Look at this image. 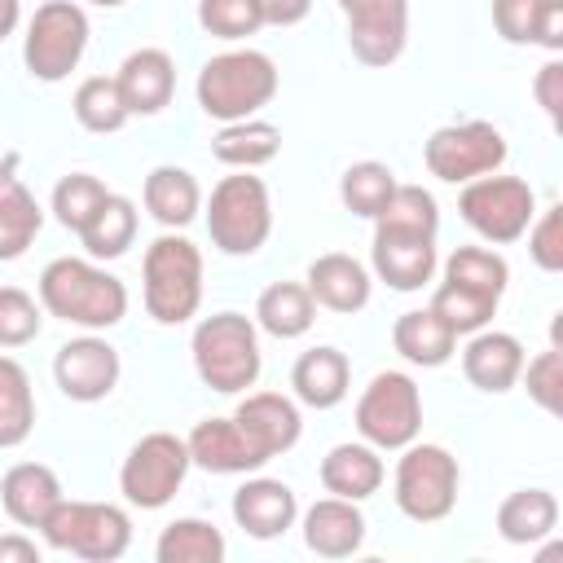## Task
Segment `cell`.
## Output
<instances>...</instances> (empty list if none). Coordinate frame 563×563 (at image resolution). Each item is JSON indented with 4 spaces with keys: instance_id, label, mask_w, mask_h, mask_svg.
Wrapping results in <instances>:
<instances>
[{
    "instance_id": "obj_1",
    "label": "cell",
    "mask_w": 563,
    "mask_h": 563,
    "mask_svg": "<svg viewBox=\"0 0 563 563\" xmlns=\"http://www.w3.org/2000/svg\"><path fill=\"white\" fill-rule=\"evenodd\" d=\"M40 308L84 330H110L128 312V286L88 260L62 255L40 273Z\"/></svg>"
},
{
    "instance_id": "obj_2",
    "label": "cell",
    "mask_w": 563,
    "mask_h": 563,
    "mask_svg": "<svg viewBox=\"0 0 563 563\" xmlns=\"http://www.w3.org/2000/svg\"><path fill=\"white\" fill-rule=\"evenodd\" d=\"M273 92H277V66L260 48L220 53L198 70V106L220 123L255 119V110H264Z\"/></svg>"
},
{
    "instance_id": "obj_3",
    "label": "cell",
    "mask_w": 563,
    "mask_h": 563,
    "mask_svg": "<svg viewBox=\"0 0 563 563\" xmlns=\"http://www.w3.org/2000/svg\"><path fill=\"white\" fill-rule=\"evenodd\" d=\"M145 312L158 325H180L202 303V255L189 238L163 233L145 246Z\"/></svg>"
},
{
    "instance_id": "obj_4",
    "label": "cell",
    "mask_w": 563,
    "mask_h": 563,
    "mask_svg": "<svg viewBox=\"0 0 563 563\" xmlns=\"http://www.w3.org/2000/svg\"><path fill=\"white\" fill-rule=\"evenodd\" d=\"M194 369L211 391H246L260 378V339L255 325L242 312H216L202 317L194 330Z\"/></svg>"
},
{
    "instance_id": "obj_5",
    "label": "cell",
    "mask_w": 563,
    "mask_h": 563,
    "mask_svg": "<svg viewBox=\"0 0 563 563\" xmlns=\"http://www.w3.org/2000/svg\"><path fill=\"white\" fill-rule=\"evenodd\" d=\"M53 550H66L88 563H114L132 545V519L110 501H57L40 523Z\"/></svg>"
},
{
    "instance_id": "obj_6",
    "label": "cell",
    "mask_w": 563,
    "mask_h": 563,
    "mask_svg": "<svg viewBox=\"0 0 563 563\" xmlns=\"http://www.w3.org/2000/svg\"><path fill=\"white\" fill-rule=\"evenodd\" d=\"M207 233L224 255H255L273 233L268 185L251 172L224 176L207 202Z\"/></svg>"
},
{
    "instance_id": "obj_7",
    "label": "cell",
    "mask_w": 563,
    "mask_h": 563,
    "mask_svg": "<svg viewBox=\"0 0 563 563\" xmlns=\"http://www.w3.org/2000/svg\"><path fill=\"white\" fill-rule=\"evenodd\" d=\"M457 457L444 444H405L396 462V506L413 523H440L457 506Z\"/></svg>"
},
{
    "instance_id": "obj_8",
    "label": "cell",
    "mask_w": 563,
    "mask_h": 563,
    "mask_svg": "<svg viewBox=\"0 0 563 563\" xmlns=\"http://www.w3.org/2000/svg\"><path fill=\"white\" fill-rule=\"evenodd\" d=\"M88 48V13L75 0H48L26 22L22 62L40 84H62Z\"/></svg>"
},
{
    "instance_id": "obj_9",
    "label": "cell",
    "mask_w": 563,
    "mask_h": 563,
    "mask_svg": "<svg viewBox=\"0 0 563 563\" xmlns=\"http://www.w3.org/2000/svg\"><path fill=\"white\" fill-rule=\"evenodd\" d=\"M462 220L484 238V242H519L528 233V224L537 220V198L532 185L523 176H475L466 180L462 198H457Z\"/></svg>"
},
{
    "instance_id": "obj_10",
    "label": "cell",
    "mask_w": 563,
    "mask_h": 563,
    "mask_svg": "<svg viewBox=\"0 0 563 563\" xmlns=\"http://www.w3.org/2000/svg\"><path fill=\"white\" fill-rule=\"evenodd\" d=\"M356 431L374 449H405L422 431V396L418 383L400 369H383L356 400Z\"/></svg>"
},
{
    "instance_id": "obj_11",
    "label": "cell",
    "mask_w": 563,
    "mask_h": 563,
    "mask_svg": "<svg viewBox=\"0 0 563 563\" xmlns=\"http://www.w3.org/2000/svg\"><path fill=\"white\" fill-rule=\"evenodd\" d=\"M189 444L172 431H150L145 440L132 444V453L123 457V471H119V488L132 506L141 510H158L176 497V488L185 484V471H189Z\"/></svg>"
},
{
    "instance_id": "obj_12",
    "label": "cell",
    "mask_w": 563,
    "mask_h": 563,
    "mask_svg": "<svg viewBox=\"0 0 563 563\" xmlns=\"http://www.w3.org/2000/svg\"><path fill=\"white\" fill-rule=\"evenodd\" d=\"M506 136L484 123V119H466V123H449V128H435L422 145V158H427V172L449 180V185H466L475 176H488L506 163Z\"/></svg>"
},
{
    "instance_id": "obj_13",
    "label": "cell",
    "mask_w": 563,
    "mask_h": 563,
    "mask_svg": "<svg viewBox=\"0 0 563 563\" xmlns=\"http://www.w3.org/2000/svg\"><path fill=\"white\" fill-rule=\"evenodd\" d=\"M347 44L365 66H391L409 40V0H339Z\"/></svg>"
},
{
    "instance_id": "obj_14",
    "label": "cell",
    "mask_w": 563,
    "mask_h": 563,
    "mask_svg": "<svg viewBox=\"0 0 563 563\" xmlns=\"http://www.w3.org/2000/svg\"><path fill=\"white\" fill-rule=\"evenodd\" d=\"M369 260H374V273L391 290H422L435 273V233H418V229L374 220Z\"/></svg>"
},
{
    "instance_id": "obj_15",
    "label": "cell",
    "mask_w": 563,
    "mask_h": 563,
    "mask_svg": "<svg viewBox=\"0 0 563 563\" xmlns=\"http://www.w3.org/2000/svg\"><path fill=\"white\" fill-rule=\"evenodd\" d=\"M53 378L57 387L79 400V405H92V400H106L114 387H119V352L97 339V334H84V339H70L57 347L53 356Z\"/></svg>"
},
{
    "instance_id": "obj_16",
    "label": "cell",
    "mask_w": 563,
    "mask_h": 563,
    "mask_svg": "<svg viewBox=\"0 0 563 563\" xmlns=\"http://www.w3.org/2000/svg\"><path fill=\"white\" fill-rule=\"evenodd\" d=\"M233 422L246 431V440L260 449L264 462H273L277 453L295 449L299 444V431H303V418L295 409V400H286L282 391H255L238 405Z\"/></svg>"
},
{
    "instance_id": "obj_17",
    "label": "cell",
    "mask_w": 563,
    "mask_h": 563,
    "mask_svg": "<svg viewBox=\"0 0 563 563\" xmlns=\"http://www.w3.org/2000/svg\"><path fill=\"white\" fill-rule=\"evenodd\" d=\"M185 444H189V462H198L211 475H246L264 466L260 449L246 440V431L233 418H202Z\"/></svg>"
},
{
    "instance_id": "obj_18",
    "label": "cell",
    "mask_w": 563,
    "mask_h": 563,
    "mask_svg": "<svg viewBox=\"0 0 563 563\" xmlns=\"http://www.w3.org/2000/svg\"><path fill=\"white\" fill-rule=\"evenodd\" d=\"M128 114H158L176 92V62L163 48H136L114 75Z\"/></svg>"
},
{
    "instance_id": "obj_19",
    "label": "cell",
    "mask_w": 563,
    "mask_h": 563,
    "mask_svg": "<svg viewBox=\"0 0 563 563\" xmlns=\"http://www.w3.org/2000/svg\"><path fill=\"white\" fill-rule=\"evenodd\" d=\"M295 515H299V501H295L290 484H282V479H246L233 493V519L255 541L282 537L295 523Z\"/></svg>"
},
{
    "instance_id": "obj_20",
    "label": "cell",
    "mask_w": 563,
    "mask_h": 563,
    "mask_svg": "<svg viewBox=\"0 0 563 563\" xmlns=\"http://www.w3.org/2000/svg\"><path fill=\"white\" fill-rule=\"evenodd\" d=\"M365 541V515L347 497H321L303 510V545L321 559H347Z\"/></svg>"
},
{
    "instance_id": "obj_21",
    "label": "cell",
    "mask_w": 563,
    "mask_h": 563,
    "mask_svg": "<svg viewBox=\"0 0 563 563\" xmlns=\"http://www.w3.org/2000/svg\"><path fill=\"white\" fill-rule=\"evenodd\" d=\"M523 343L506 330H475L471 343L462 347V374L479 391H510L523 369Z\"/></svg>"
},
{
    "instance_id": "obj_22",
    "label": "cell",
    "mask_w": 563,
    "mask_h": 563,
    "mask_svg": "<svg viewBox=\"0 0 563 563\" xmlns=\"http://www.w3.org/2000/svg\"><path fill=\"white\" fill-rule=\"evenodd\" d=\"M0 501L18 528H40L48 510L62 501V479L44 462H18L0 479Z\"/></svg>"
},
{
    "instance_id": "obj_23",
    "label": "cell",
    "mask_w": 563,
    "mask_h": 563,
    "mask_svg": "<svg viewBox=\"0 0 563 563\" xmlns=\"http://www.w3.org/2000/svg\"><path fill=\"white\" fill-rule=\"evenodd\" d=\"M308 295L330 308V312H361L369 303V273L361 260L343 255V251H330V255H317L308 264Z\"/></svg>"
},
{
    "instance_id": "obj_24",
    "label": "cell",
    "mask_w": 563,
    "mask_h": 563,
    "mask_svg": "<svg viewBox=\"0 0 563 563\" xmlns=\"http://www.w3.org/2000/svg\"><path fill=\"white\" fill-rule=\"evenodd\" d=\"M40 224H44V211L35 194L18 180V154H9L0 163V260L26 255V246L40 238Z\"/></svg>"
},
{
    "instance_id": "obj_25",
    "label": "cell",
    "mask_w": 563,
    "mask_h": 563,
    "mask_svg": "<svg viewBox=\"0 0 563 563\" xmlns=\"http://www.w3.org/2000/svg\"><path fill=\"white\" fill-rule=\"evenodd\" d=\"M391 343L409 365H422V369H435L457 352V334L435 308L400 312L396 325H391Z\"/></svg>"
},
{
    "instance_id": "obj_26",
    "label": "cell",
    "mask_w": 563,
    "mask_h": 563,
    "mask_svg": "<svg viewBox=\"0 0 563 563\" xmlns=\"http://www.w3.org/2000/svg\"><path fill=\"white\" fill-rule=\"evenodd\" d=\"M321 484L334 497L365 501L383 488V457L374 444H334L321 457Z\"/></svg>"
},
{
    "instance_id": "obj_27",
    "label": "cell",
    "mask_w": 563,
    "mask_h": 563,
    "mask_svg": "<svg viewBox=\"0 0 563 563\" xmlns=\"http://www.w3.org/2000/svg\"><path fill=\"white\" fill-rule=\"evenodd\" d=\"M347 383H352V365H347V356L339 347H312L290 369L295 396L303 405H312V409H334L347 396Z\"/></svg>"
},
{
    "instance_id": "obj_28",
    "label": "cell",
    "mask_w": 563,
    "mask_h": 563,
    "mask_svg": "<svg viewBox=\"0 0 563 563\" xmlns=\"http://www.w3.org/2000/svg\"><path fill=\"white\" fill-rule=\"evenodd\" d=\"M277 150H282V128L268 123V119H238V123H224L211 136V154L224 167H238V172H251V167L273 163Z\"/></svg>"
},
{
    "instance_id": "obj_29",
    "label": "cell",
    "mask_w": 563,
    "mask_h": 563,
    "mask_svg": "<svg viewBox=\"0 0 563 563\" xmlns=\"http://www.w3.org/2000/svg\"><path fill=\"white\" fill-rule=\"evenodd\" d=\"M141 198H145V211L167 229H185L202 207V189L185 167H154L145 176Z\"/></svg>"
},
{
    "instance_id": "obj_30",
    "label": "cell",
    "mask_w": 563,
    "mask_h": 563,
    "mask_svg": "<svg viewBox=\"0 0 563 563\" xmlns=\"http://www.w3.org/2000/svg\"><path fill=\"white\" fill-rule=\"evenodd\" d=\"M559 523V501L545 488H519L497 506V532L510 545H532L541 537H550Z\"/></svg>"
},
{
    "instance_id": "obj_31",
    "label": "cell",
    "mask_w": 563,
    "mask_h": 563,
    "mask_svg": "<svg viewBox=\"0 0 563 563\" xmlns=\"http://www.w3.org/2000/svg\"><path fill=\"white\" fill-rule=\"evenodd\" d=\"M255 321L273 339H299L317 321V299L299 282H273L255 303Z\"/></svg>"
},
{
    "instance_id": "obj_32",
    "label": "cell",
    "mask_w": 563,
    "mask_h": 563,
    "mask_svg": "<svg viewBox=\"0 0 563 563\" xmlns=\"http://www.w3.org/2000/svg\"><path fill=\"white\" fill-rule=\"evenodd\" d=\"M132 238H136V207L123 194H106V202L79 229V242L92 260H119L132 246Z\"/></svg>"
},
{
    "instance_id": "obj_33",
    "label": "cell",
    "mask_w": 563,
    "mask_h": 563,
    "mask_svg": "<svg viewBox=\"0 0 563 563\" xmlns=\"http://www.w3.org/2000/svg\"><path fill=\"white\" fill-rule=\"evenodd\" d=\"M35 427V391L31 374L13 361L0 356V449H18Z\"/></svg>"
},
{
    "instance_id": "obj_34",
    "label": "cell",
    "mask_w": 563,
    "mask_h": 563,
    "mask_svg": "<svg viewBox=\"0 0 563 563\" xmlns=\"http://www.w3.org/2000/svg\"><path fill=\"white\" fill-rule=\"evenodd\" d=\"M444 282L501 303V290H506V282H510V264H506L497 251H488V246H457V251L444 260Z\"/></svg>"
},
{
    "instance_id": "obj_35",
    "label": "cell",
    "mask_w": 563,
    "mask_h": 563,
    "mask_svg": "<svg viewBox=\"0 0 563 563\" xmlns=\"http://www.w3.org/2000/svg\"><path fill=\"white\" fill-rule=\"evenodd\" d=\"M154 554H158V563H220L224 537L207 519H176L158 532Z\"/></svg>"
},
{
    "instance_id": "obj_36",
    "label": "cell",
    "mask_w": 563,
    "mask_h": 563,
    "mask_svg": "<svg viewBox=\"0 0 563 563\" xmlns=\"http://www.w3.org/2000/svg\"><path fill=\"white\" fill-rule=\"evenodd\" d=\"M75 119H79V128H88V132H97V136H106V132H119L132 114H128V106H123V92H119V84H114V75H92V79H84L79 88H75Z\"/></svg>"
},
{
    "instance_id": "obj_37",
    "label": "cell",
    "mask_w": 563,
    "mask_h": 563,
    "mask_svg": "<svg viewBox=\"0 0 563 563\" xmlns=\"http://www.w3.org/2000/svg\"><path fill=\"white\" fill-rule=\"evenodd\" d=\"M391 189H396V172H391L387 163H374V158L352 163V167L343 172V180H339L343 207H347L352 216H365V220H378V216H383Z\"/></svg>"
},
{
    "instance_id": "obj_38",
    "label": "cell",
    "mask_w": 563,
    "mask_h": 563,
    "mask_svg": "<svg viewBox=\"0 0 563 563\" xmlns=\"http://www.w3.org/2000/svg\"><path fill=\"white\" fill-rule=\"evenodd\" d=\"M106 194H110V189H106L97 176H88V172L62 176L57 189H53V216H57V224L70 229V233H79V229L88 224V216L106 202Z\"/></svg>"
},
{
    "instance_id": "obj_39",
    "label": "cell",
    "mask_w": 563,
    "mask_h": 563,
    "mask_svg": "<svg viewBox=\"0 0 563 563\" xmlns=\"http://www.w3.org/2000/svg\"><path fill=\"white\" fill-rule=\"evenodd\" d=\"M198 22L216 40H246L264 26L260 0H198Z\"/></svg>"
},
{
    "instance_id": "obj_40",
    "label": "cell",
    "mask_w": 563,
    "mask_h": 563,
    "mask_svg": "<svg viewBox=\"0 0 563 563\" xmlns=\"http://www.w3.org/2000/svg\"><path fill=\"white\" fill-rule=\"evenodd\" d=\"M431 308L453 325V334H475V330H484V325L493 321L497 299H484V295H471V290H462V286L440 282V290H435Z\"/></svg>"
},
{
    "instance_id": "obj_41",
    "label": "cell",
    "mask_w": 563,
    "mask_h": 563,
    "mask_svg": "<svg viewBox=\"0 0 563 563\" xmlns=\"http://www.w3.org/2000/svg\"><path fill=\"white\" fill-rule=\"evenodd\" d=\"M40 303L18 286H0V347H26L40 334Z\"/></svg>"
},
{
    "instance_id": "obj_42",
    "label": "cell",
    "mask_w": 563,
    "mask_h": 563,
    "mask_svg": "<svg viewBox=\"0 0 563 563\" xmlns=\"http://www.w3.org/2000/svg\"><path fill=\"white\" fill-rule=\"evenodd\" d=\"M378 220L400 224V229H418V233H435L440 229V207L422 185H396Z\"/></svg>"
},
{
    "instance_id": "obj_43",
    "label": "cell",
    "mask_w": 563,
    "mask_h": 563,
    "mask_svg": "<svg viewBox=\"0 0 563 563\" xmlns=\"http://www.w3.org/2000/svg\"><path fill=\"white\" fill-rule=\"evenodd\" d=\"M519 378H523L528 396H532L545 413H563V352H559V343L545 347L541 356L523 361Z\"/></svg>"
},
{
    "instance_id": "obj_44",
    "label": "cell",
    "mask_w": 563,
    "mask_h": 563,
    "mask_svg": "<svg viewBox=\"0 0 563 563\" xmlns=\"http://www.w3.org/2000/svg\"><path fill=\"white\" fill-rule=\"evenodd\" d=\"M528 255L545 273L563 268V207H550V211H541V220L528 224Z\"/></svg>"
},
{
    "instance_id": "obj_45",
    "label": "cell",
    "mask_w": 563,
    "mask_h": 563,
    "mask_svg": "<svg viewBox=\"0 0 563 563\" xmlns=\"http://www.w3.org/2000/svg\"><path fill=\"white\" fill-rule=\"evenodd\" d=\"M545 0H493V26L510 44H532Z\"/></svg>"
},
{
    "instance_id": "obj_46",
    "label": "cell",
    "mask_w": 563,
    "mask_h": 563,
    "mask_svg": "<svg viewBox=\"0 0 563 563\" xmlns=\"http://www.w3.org/2000/svg\"><path fill=\"white\" fill-rule=\"evenodd\" d=\"M532 92H537L541 110L550 114V123H559V119H563V62H559V57H550V62L537 70Z\"/></svg>"
},
{
    "instance_id": "obj_47",
    "label": "cell",
    "mask_w": 563,
    "mask_h": 563,
    "mask_svg": "<svg viewBox=\"0 0 563 563\" xmlns=\"http://www.w3.org/2000/svg\"><path fill=\"white\" fill-rule=\"evenodd\" d=\"M532 44H541L550 53L563 48V0H545L541 4V22H537V40Z\"/></svg>"
},
{
    "instance_id": "obj_48",
    "label": "cell",
    "mask_w": 563,
    "mask_h": 563,
    "mask_svg": "<svg viewBox=\"0 0 563 563\" xmlns=\"http://www.w3.org/2000/svg\"><path fill=\"white\" fill-rule=\"evenodd\" d=\"M308 9H312V0H260V13L268 26H295L308 18Z\"/></svg>"
},
{
    "instance_id": "obj_49",
    "label": "cell",
    "mask_w": 563,
    "mask_h": 563,
    "mask_svg": "<svg viewBox=\"0 0 563 563\" xmlns=\"http://www.w3.org/2000/svg\"><path fill=\"white\" fill-rule=\"evenodd\" d=\"M0 563H40V545L22 532L0 537Z\"/></svg>"
},
{
    "instance_id": "obj_50",
    "label": "cell",
    "mask_w": 563,
    "mask_h": 563,
    "mask_svg": "<svg viewBox=\"0 0 563 563\" xmlns=\"http://www.w3.org/2000/svg\"><path fill=\"white\" fill-rule=\"evenodd\" d=\"M18 18H22V9H18V0H0V40H4V35H13V26H18Z\"/></svg>"
},
{
    "instance_id": "obj_51",
    "label": "cell",
    "mask_w": 563,
    "mask_h": 563,
    "mask_svg": "<svg viewBox=\"0 0 563 563\" xmlns=\"http://www.w3.org/2000/svg\"><path fill=\"white\" fill-rule=\"evenodd\" d=\"M92 4H101V9H114V4H123V0H92Z\"/></svg>"
}]
</instances>
